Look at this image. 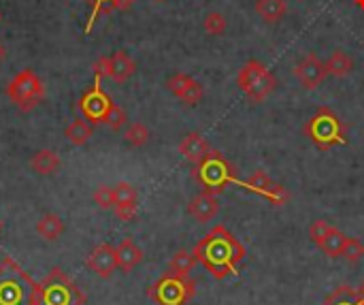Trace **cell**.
I'll list each match as a JSON object with an SVG mask.
<instances>
[{
    "instance_id": "8",
    "label": "cell",
    "mask_w": 364,
    "mask_h": 305,
    "mask_svg": "<svg viewBox=\"0 0 364 305\" xmlns=\"http://www.w3.org/2000/svg\"><path fill=\"white\" fill-rule=\"evenodd\" d=\"M147 295L158 305H186L196 295V282L166 272L154 286H149Z\"/></svg>"
},
{
    "instance_id": "17",
    "label": "cell",
    "mask_w": 364,
    "mask_h": 305,
    "mask_svg": "<svg viewBox=\"0 0 364 305\" xmlns=\"http://www.w3.org/2000/svg\"><path fill=\"white\" fill-rule=\"evenodd\" d=\"M60 165H62V160H60V156L53 150H38L30 158V167L38 175H53V173H58Z\"/></svg>"
},
{
    "instance_id": "30",
    "label": "cell",
    "mask_w": 364,
    "mask_h": 305,
    "mask_svg": "<svg viewBox=\"0 0 364 305\" xmlns=\"http://www.w3.org/2000/svg\"><path fill=\"white\" fill-rule=\"evenodd\" d=\"M364 257V244L358 237H348V244L341 252V259H346L348 263H358Z\"/></svg>"
},
{
    "instance_id": "21",
    "label": "cell",
    "mask_w": 364,
    "mask_h": 305,
    "mask_svg": "<svg viewBox=\"0 0 364 305\" xmlns=\"http://www.w3.org/2000/svg\"><path fill=\"white\" fill-rule=\"evenodd\" d=\"M92 135H94V128H92V124L87 120H73L64 130V137L73 145H85Z\"/></svg>"
},
{
    "instance_id": "43",
    "label": "cell",
    "mask_w": 364,
    "mask_h": 305,
    "mask_svg": "<svg viewBox=\"0 0 364 305\" xmlns=\"http://www.w3.org/2000/svg\"><path fill=\"white\" fill-rule=\"evenodd\" d=\"M363 305H364V304H363Z\"/></svg>"
},
{
    "instance_id": "28",
    "label": "cell",
    "mask_w": 364,
    "mask_h": 305,
    "mask_svg": "<svg viewBox=\"0 0 364 305\" xmlns=\"http://www.w3.org/2000/svg\"><path fill=\"white\" fill-rule=\"evenodd\" d=\"M85 2L92 6V13H90V21H87V26H85V32H92V26H94V21L98 19V15L111 13L115 0H85Z\"/></svg>"
},
{
    "instance_id": "24",
    "label": "cell",
    "mask_w": 364,
    "mask_h": 305,
    "mask_svg": "<svg viewBox=\"0 0 364 305\" xmlns=\"http://www.w3.org/2000/svg\"><path fill=\"white\" fill-rule=\"evenodd\" d=\"M346 244H348V235L341 233L339 229H333L331 235L322 242L320 250H322L326 257H331V259H339L341 252H343V248H346Z\"/></svg>"
},
{
    "instance_id": "2",
    "label": "cell",
    "mask_w": 364,
    "mask_h": 305,
    "mask_svg": "<svg viewBox=\"0 0 364 305\" xmlns=\"http://www.w3.org/2000/svg\"><path fill=\"white\" fill-rule=\"evenodd\" d=\"M0 305H38V286L11 259L0 265Z\"/></svg>"
},
{
    "instance_id": "6",
    "label": "cell",
    "mask_w": 364,
    "mask_h": 305,
    "mask_svg": "<svg viewBox=\"0 0 364 305\" xmlns=\"http://www.w3.org/2000/svg\"><path fill=\"white\" fill-rule=\"evenodd\" d=\"M277 81L273 73L258 60H250L239 71V88L252 103H262L273 90Z\"/></svg>"
},
{
    "instance_id": "31",
    "label": "cell",
    "mask_w": 364,
    "mask_h": 305,
    "mask_svg": "<svg viewBox=\"0 0 364 305\" xmlns=\"http://www.w3.org/2000/svg\"><path fill=\"white\" fill-rule=\"evenodd\" d=\"M333 229H335V227H333L331 222H326V220H316V222L309 227V237H311V242L320 248L322 242L331 235Z\"/></svg>"
},
{
    "instance_id": "9",
    "label": "cell",
    "mask_w": 364,
    "mask_h": 305,
    "mask_svg": "<svg viewBox=\"0 0 364 305\" xmlns=\"http://www.w3.org/2000/svg\"><path fill=\"white\" fill-rule=\"evenodd\" d=\"M241 188H245V190H250V192H254V195H260V197L269 199L275 207L286 205V203H288V199H290L288 190H286L282 184H275V182H273L264 171H256V173H252L247 180H243V182H241Z\"/></svg>"
},
{
    "instance_id": "37",
    "label": "cell",
    "mask_w": 364,
    "mask_h": 305,
    "mask_svg": "<svg viewBox=\"0 0 364 305\" xmlns=\"http://www.w3.org/2000/svg\"><path fill=\"white\" fill-rule=\"evenodd\" d=\"M354 2H356V6H358V9H363L364 11V0H354Z\"/></svg>"
},
{
    "instance_id": "4",
    "label": "cell",
    "mask_w": 364,
    "mask_h": 305,
    "mask_svg": "<svg viewBox=\"0 0 364 305\" xmlns=\"http://www.w3.org/2000/svg\"><path fill=\"white\" fill-rule=\"evenodd\" d=\"M194 180L203 186L205 192L211 195H222L230 184L241 186V180H237L235 175V167L215 150H211V154L200 165H196Z\"/></svg>"
},
{
    "instance_id": "23",
    "label": "cell",
    "mask_w": 364,
    "mask_h": 305,
    "mask_svg": "<svg viewBox=\"0 0 364 305\" xmlns=\"http://www.w3.org/2000/svg\"><path fill=\"white\" fill-rule=\"evenodd\" d=\"M352 68H354L352 58H350L346 51H341V49H337V51L328 58V62H326V73H331V75H335V77H346V75L352 73Z\"/></svg>"
},
{
    "instance_id": "32",
    "label": "cell",
    "mask_w": 364,
    "mask_h": 305,
    "mask_svg": "<svg viewBox=\"0 0 364 305\" xmlns=\"http://www.w3.org/2000/svg\"><path fill=\"white\" fill-rule=\"evenodd\" d=\"M102 122H105L109 128L119 130V128L126 124V113H124V109H122V107H117L115 103H111V107H109V111L105 113Z\"/></svg>"
},
{
    "instance_id": "39",
    "label": "cell",
    "mask_w": 364,
    "mask_h": 305,
    "mask_svg": "<svg viewBox=\"0 0 364 305\" xmlns=\"http://www.w3.org/2000/svg\"><path fill=\"white\" fill-rule=\"evenodd\" d=\"M4 58V47H2V43H0V60Z\"/></svg>"
},
{
    "instance_id": "12",
    "label": "cell",
    "mask_w": 364,
    "mask_h": 305,
    "mask_svg": "<svg viewBox=\"0 0 364 305\" xmlns=\"http://www.w3.org/2000/svg\"><path fill=\"white\" fill-rule=\"evenodd\" d=\"M87 267L98 276V278H111L117 269V254L115 248L109 244H100L96 246L90 257H87Z\"/></svg>"
},
{
    "instance_id": "36",
    "label": "cell",
    "mask_w": 364,
    "mask_h": 305,
    "mask_svg": "<svg viewBox=\"0 0 364 305\" xmlns=\"http://www.w3.org/2000/svg\"><path fill=\"white\" fill-rule=\"evenodd\" d=\"M94 75H96V79L111 77V56H100L94 62Z\"/></svg>"
},
{
    "instance_id": "40",
    "label": "cell",
    "mask_w": 364,
    "mask_h": 305,
    "mask_svg": "<svg viewBox=\"0 0 364 305\" xmlns=\"http://www.w3.org/2000/svg\"><path fill=\"white\" fill-rule=\"evenodd\" d=\"M0 21H2V11H0Z\"/></svg>"
},
{
    "instance_id": "25",
    "label": "cell",
    "mask_w": 364,
    "mask_h": 305,
    "mask_svg": "<svg viewBox=\"0 0 364 305\" xmlns=\"http://www.w3.org/2000/svg\"><path fill=\"white\" fill-rule=\"evenodd\" d=\"M149 137H151V133L143 122H130L124 130V139L132 148H143L149 141Z\"/></svg>"
},
{
    "instance_id": "18",
    "label": "cell",
    "mask_w": 364,
    "mask_h": 305,
    "mask_svg": "<svg viewBox=\"0 0 364 305\" xmlns=\"http://www.w3.org/2000/svg\"><path fill=\"white\" fill-rule=\"evenodd\" d=\"M256 13L258 17H262V21L275 24L288 13V2L286 0H256Z\"/></svg>"
},
{
    "instance_id": "34",
    "label": "cell",
    "mask_w": 364,
    "mask_h": 305,
    "mask_svg": "<svg viewBox=\"0 0 364 305\" xmlns=\"http://www.w3.org/2000/svg\"><path fill=\"white\" fill-rule=\"evenodd\" d=\"M115 216L122 220V222H130L136 218V212H139V205L136 203H126V205H115L113 207Z\"/></svg>"
},
{
    "instance_id": "10",
    "label": "cell",
    "mask_w": 364,
    "mask_h": 305,
    "mask_svg": "<svg viewBox=\"0 0 364 305\" xmlns=\"http://www.w3.org/2000/svg\"><path fill=\"white\" fill-rule=\"evenodd\" d=\"M111 103H113V100H111V98L102 92V88L96 83V86H92V88L81 96L79 109H81V113H83L85 120H90V122H102V118H105V113L109 111Z\"/></svg>"
},
{
    "instance_id": "22",
    "label": "cell",
    "mask_w": 364,
    "mask_h": 305,
    "mask_svg": "<svg viewBox=\"0 0 364 305\" xmlns=\"http://www.w3.org/2000/svg\"><path fill=\"white\" fill-rule=\"evenodd\" d=\"M364 299L358 295V291L356 289H352V286H339V289H335L326 299H324V304L322 305H363Z\"/></svg>"
},
{
    "instance_id": "27",
    "label": "cell",
    "mask_w": 364,
    "mask_h": 305,
    "mask_svg": "<svg viewBox=\"0 0 364 305\" xmlns=\"http://www.w3.org/2000/svg\"><path fill=\"white\" fill-rule=\"evenodd\" d=\"M113 195H115V205L136 203V199H139L136 188L128 182H119L117 186H113Z\"/></svg>"
},
{
    "instance_id": "14",
    "label": "cell",
    "mask_w": 364,
    "mask_h": 305,
    "mask_svg": "<svg viewBox=\"0 0 364 305\" xmlns=\"http://www.w3.org/2000/svg\"><path fill=\"white\" fill-rule=\"evenodd\" d=\"M179 152H181V156H183L186 160H190V162L196 167V165H200V162L211 154V145L205 141L203 135L190 133V135H186V137L181 139Z\"/></svg>"
},
{
    "instance_id": "42",
    "label": "cell",
    "mask_w": 364,
    "mask_h": 305,
    "mask_svg": "<svg viewBox=\"0 0 364 305\" xmlns=\"http://www.w3.org/2000/svg\"><path fill=\"white\" fill-rule=\"evenodd\" d=\"M158 2H162V0H158Z\"/></svg>"
},
{
    "instance_id": "29",
    "label": "cell",
    "mask_w": 364,
    "mask_h": 305,
    "mask_svg": "<svg viewBox=\"0 0 364 305\" xmlns=\"http://www.w3.org/2000/svg\"><path fill=\"white\" fill-rule=\"evenodd\" d=\"M203 26H205V32H207V34L220 36V34H224V30H226V17H224L222 13H218V11H211V13H207Z\"/></svg>"
},
{
    "instance_id": "13",
    "label": "cell",
    "mask_w": 364,
    "mask_h": 305,
    "mask_svg": "<svg viewBox=\"0 0 364 305\" xmlns=\"http://www.w3.org/2000/svg\"><path fill=\"white\" fill-rule=\"evenodd\" d=\"M188 212L198 222H211L220 214V199H218V195H211V192H205L203 190L200 195H196L190 201Z\"/></svg>"
},
{
    "instance_id": "20",
    "label": "cell",
    "mask_w": 364,
    "mask_h": 305,
    "mask_svg": "<svg viewBox=\"0 0 364 305\" xmlns=\"http://www.w3.org/2000/svg\"><path fill=\"white\" fill-rule=\"evenodd\" d=\"M196 257L194 252H188V250H177L168 263V274L177 276V278H190V272L194 269L196 265Z\"/></svg>"
},
{
    "instance_id": "7",
    "label": "cell",
    "mask_w": 364,
    "mask_h": 305,
    "mask_svg": "<svg viewBox=\"0 0 364 305\" xmlns=\"http://www.w3.org/2000/svg\"><path fill=\"white\" fill-rule=\"evenodd\" d=\"M6 96L21 111H30L43 100L45 86H43V81L38 79V75L32 68H23L6 86Z\"/></svg>"
},
{
    "instance_id": "19",
    "label": "cell",
    "mask_w": 364,
    "mask_h": 305,
    "mask_svg": "<svg viewBox=\"0 0 364 305\" xmlns=\"http://www.w3.org/2000/svg\"><path fill=\"white\" fill-rule=\"evenodd\" d=\"M36 233L45 239V242H55L62 233H64V222L58 214H45L38 222H36Z\"/></svg>"
},
{
    "instance_id": "41",
    "label": "cell",
    "mask_w": 364,
    "mask_h": 305,
    "mask_svg": "<svg viewBox=\"0 0 364 305\" xmlns=\"http://www.w3.org/2000/svg\"><path fill=\"white\" fill-rule=\"evenodd\" d=\"M0 231H2V222H0Z\"/></svg>"
},
{
    "instance_id": "16",
    "label": "cell",
    "mask_w": 364,
    "mask_h": 305,
    "mask_svg": "<svg viewBox=\"0 0 364 305\" xmlns=\"http://www.w3.org/2000/svg\"><path fill=\"white\" fill-rule=\"evenodd\" d=\"M134 71H136V64L126 51H115L111 56V79L113 81L124 83L134 75Z\"/></svg>"
},
{
    "instance_id": "26",
    "label": "cell",
    "mask_w": 364,
    "mask_h": 305,
    "mask_svg": "<svg viewBox=\"0 0 364 305\" xmlns=\"http://www.w3.org/2000/svg\"><path fill=\"white\" fill-rule=\"evenodd\" d=\"M203 94H205V90H203V86L196 81V79H192L179 94H177V98L179 100H183L186 105H198L200 100H203Z\"/></svg>"
},
{
    "instance_id": "5",
    "label": "cell",
    "mask_w": 364,
    "mask_h": 305,
    "mask_svg": "<svg viewBox=\"0 0 364 305\" xmlns=\"http://www.w3.org/2000/svg\"><path fill=\"white\" fill-rule=\"evenodd\" d=\"M83 295L60 269H53L38 284V305H83Z\"/></svg>"
},
{
    "instance_id": "33",
    "label": "cell",
    "mask_w": 364,
    "mask_h": 305,
    "mask_svg": "<svg viewBox=\"0 0 364 305\" xmlns=\"http://www.w3.org/2000/svg\"><path fill=\"white\" fill-rule=\"evenodd\" d=\"M94 203H96L100 210H113V207H115L113 188H111V186H98V188L94 190Z\"/></svg>"
},
{
    "instance_id": "1",
    "label": "cell",
    "mask_w": 364,
    "mask_h": 305,
    "mask_svg": "<svg viewBox=\"0 0 364 305\" xmlns=\"http://www.w3.org/2000/svg\"><path fill=\"white\" fill-rule=\"evenodd\" d=\"M192 252L215 280L239 276V263L245 259V246L222 224L213 227Z\"/></svg>"
},
{
    "instance_id": "11",
    "label": "cell",
    "mask_w": 364,
    "mask_h": 305,
    "mask_svg": "<svg viewBox=\"0 0 364 305\" xmlns=\"http://www.w3.org/2000/svg\"><path fill=\"white\" fill-rule=\"evenodd\" d=\"M294 75H296V79L303 83L305 90H314V88H318V86L324 81V77H326L328 73H326V64H324L316 53H307V56L294 66Z\"/></svg>"
},
{
    "instance_id": "38",
    "label": "cell",
    "mask_w": 364,
    "mask_h": 305,
    "mask_svg": "<svg viewBox=\"0 0 364 305\" xmlns=\"http://www.w3.org/2000/svg\"><path fill=\"white\" fill-rule=\"evenodd\" d=\"M358 295H360V297H363V299H364V282H363V286L358 289Z\"/></svg>"
},
{
    "instance_id": "3",
    "label": "cell",
    "mask_w": 364,
    "mask_h": 305,
    "mask_svg": "<svg viewBox=\"0 0 364 305\" xmlns=\"http://www.w3.org/2000/svg\"><path fill=\"white\" fill-rule=\"evenodd\" d=\"M305 135L311 139V143L316 148H320L322 152L333 150L337 145H346L348 137H346V128L341 124V120L337 118V113L328 107H320L309 122L305 124Z\"/></svg>"
},
{
    "instance_id": "15",
    "label": "cell",
    "mask_w": 364,
    "mask_h": 305,
    "mask_svg": "<svg viewBox=\"0 0 364 305\" xmlns=\"http://www.w3.org/2000/svg\"><path fill=\"white\" fill-rule=\"evenodd\" d=\"M115 254H117V269H122L124 274H130L134 267H139L145 257L139 244L130 237L119 242V246L115 248Z\"/></svg>"
},
{
    "instance_id": "35",
    "label": "cell",
    "mask_w": 364,
    "mask_h": 305,
    "mask_svg": "<svg viewBox=\"0 0 364 305\" xmlns=\"http://www.w3.org/2000/svg\"><path fill=\"white\" fill-rule=\"evenodd\" d=\"M190 81H192V77H190V75H186V73H177V75H173V77L166 81V88L177 96V94H179L188 83H190Z\"/></svg>"
}]
</instances>
